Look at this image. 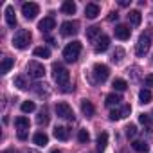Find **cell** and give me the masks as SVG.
<instances>
[{
    "label": "cell",
    "mask_w": 153,
    "mask_h": 153,
    "mask_svg": "<svg viewBox=\"0 0 153 153\" xmlns=\"http://www.w3.org/2000/svg\"><path fill=\"white\" fill-rule=\"evenodd\" d=\"M31 33L29 31H25V29H20L15 36H13V47H16V49H25L29 43H31Z\"/></svg>",
    "instance_id": "cell-4"
},
{
    "label": "cell",
    "mask_w": 153,
    "mask_h": 153,
    "mask_svg": "<svg viewBox=\"0 0 153 153\" xmlns=\"http://www.w3.org/2000/svg\"><path fill=\"white\" fill-rule=\"evenodd\" d=\"M92 74H94V79H96L97 83H105V81L108 79V76H110V68H108L106 65H103V63H96Z\"/></svg>",
    "instance_id": "cell-6"
},
{
    "label": "cell",
    "mask_w": 153,
    "mask_h": 153,
    "mask_svg": "<svg viewBox=\"0 0 153 153\" xmlns=\"http://www.w3.org/2000/svg\"><path fill=\"white\" fill-rule=\"evenodd\" d=\"M38 13H40V6H38L36 2H25V4L22 6V15H24L27 20H34Z\"/></svg>",
    "instance_id": "cell-9"
},
{
    "label": "cell",
    "mask_w": 153,
    "mask_h": 153,
    "mask_svg": "<svg viewBox=\"0 0 153 153\" xmlns=\"http://www.w3.org/2000/svg\"><path fill=\"white\" fill-rule=\"evenodd\" d=\"M121 101H123L121 96H117V94H108L105 105H106V106H117V105H121Z\"/></svg>",
    "instance_id": "cell-25"
},
{
    "label": "cell",
    "mask_w": 153,
    "mask_h": 153,
    "mask_svg": "<svg viewBox=\"0 0 153 153\" xmlns=\"http://www.w3.org/2000/svg\"><path fill=\"white\" fill-rule=\"evenodd\" d=\"M52 78H54V81L59 85V87H68V79H70V74H68V70L61 65V63H54L52 65Z\"/></svg>",
    "instance_id": "cell-1"
},
{
    "label": "cell",
    "mask_w": 153,
    "mask_h": 153,
    "mask_svg": "<svg viewBox=\"0 0 153 153\" xmlns=\"http://www.w3.org/2000/svg\"><path fill=\"white\" fill-rule=\"evenodd\" d=\"M15 126H16L18 130H27V128H29V119L24 117V115H20V117L15 119Z\"/></svg>",
    "instance_id": "cell-27"
},
{
    "label": "cell",
    "mask_w": 153,
    "mask_h": 153,
    "mask_svg": "<svg viewBox=\"0 0 153 153\" xmlns=\"http://www.w3.org/2000/svg\"><path fill=\"white\" fill-rule=\"evenodd\" d=\"M151 114H153V112H151Z\"/></svg>",
    "instance_id": "cell-47"
},
{
    "label": "cell",
    "mask_w": 153,
    "mask_h": 153,
    "mask_svg": "<svg viewBox=\"0 0 153 153\" xmlns=\"http://www.w3.org/2000/svg\"><path fill=\"white\" fill-rule=\"evenodd\" d=\"M139 99H140L142 105L149 103V101H151V92H149V88H142V90L139 92Z\"/></svg>",
    "instance_id": "cell-29"
},
{
    "label": "cell",
    "mask_w": 153,
    "mask_h": 153,
    "mask_svg": "<svg viewBox=\"0 0 153 153\" xmlns=\"http://www.w3.org/2000/svg\"><path fill=\"white\" fill-rule=\"evenodd\" d=\"M108 47H110V38H108L106 34H103V36L97 40V43H96V52H105Z\"/></svg>",
    "instance_id": "cell-14"
},
{
    "label": "cell",
    "mask_w": 153,
    "mask_h": 153,
    "mask_svg": "<svg viewBox=\"0 0 153 153\" xmlns=\"http://www.w3.org/2000/svg\"><path fill=\"white\" fill-rule=\"evenodd\" d=\"M144 87H153V74H148L146 78H144Z\"/></svg>",
    "instance_id": "cell-37"
},
{
    "label": "cell",
    "mask_w": 153,
    "mask_h": 153,
    "mask_svg": "<svg viewBox=\"0 0 153 153\" xmlns=\"http://www.w3.org/2000/svg\"><path fill=\"white\" fill-rule=\"evenodd\" d=\"M36 123H38L40 126H45V124H49V115H47V112H40V115L36 117Z\"/></svg>",
    "instance_id": "cell-33"
},
{
    "label": "cell",
    "mask_w": 153,
    "mask_h": 153,
    "mask_svg": "<svg viewBox=\"0 0 153 153\" xmlns=\"http://www.w3.org/2000/svg\"><path fill=\"white\" fill-rule=\"evenodd\" d=\"M27 74L34 79H40V78L45 76V67L42 63H38V61H29L27 63Z\"/></svg>",
    "instance_id": "cell-7"
},
{
    "label": "cell",
    "mask_w": 153,
    "mask_h": 153,
    "mask_svg": "<svg viewBox=\"0 0 153 153\" xmlns=\"http://www.w3.org/2000/svg\"><path fill=\"white\" fill-rule=\"evenodd\" d=\"M27 135H29V133H27V130H18V139H20V140H25V139H27Z\"/></svg>",
    "instance_id": "cell-39"
},
{
    "label": "cell",
    "mask_w": 153,
    "mask_h": 153,
    "mask_svg": "<svg viewBox=\"0 0 153 153\" xmlns=\"http://www.w3.org/2000/svg\"><path fill=\"white\" fill-rule=\"evenodd\" d=\"M56 27V20H54V16H45L43 20H40V24H38V29L42 31V33H51L52 29Z\"/></svg>",
    "instance_id": "cell-10"
},
{
    "label": "cell",
    "mask_w": 153,
    "mask_h": 153,
    "mask_svg": "<svg viewBox=\"0 0 153 153\" xmlns=\"http://www.w3.org/2000/svg\"><path fill=\"white\" fill-rule=\"evenodd\" d=\"M106 144H108V133L106 131H103V133H99V137H97V151H105L106 149Z\"/></svg>",
    "instance_id": "cell-21"
},
{
    "label": "cell",
    "mask_w": 153,
    "mask_h": 153,
    "mask_svg": "<svg viewBox=\"0 0 153 153\" xmlns=\"http://www.w3.org/2000/svg\"><path fill=\"white\" fill-rule=\"evenodd\" d=\"M108 117H110V121H119V119H123V115H121V110H112Z\"/></svg>",
    "instance_id": "cell-36"
},
{
    "label": "cell",
    "mask_w": 153,
    "mask_h": 153,
    "mask_svg": "<svg viewBox=\"0 0 153 153\" xmlns=\"http://www.w3.org/2000/svg\"><path fill=\"white\" fill-rule=\"evenodd\" d=\"M114 33H115V38H119V40H128L130 36H131V29L128 27V25H117L115 29H114Z\"/></svg>",
    "instance_id": "cell-11"
},
{
    "label": "cell",
    "mask_w": 153,
    "mask_h": 153,
    "mask_svg": "<svg viewBox=\"0 0 153 153\" xmlns=\"http://www.w3.org/2000/svg\"><path fill=\"white\" fill-rule=\"evenodd\" d=\"M99 11H101V9H99V6H97V4H94V2L87 4V7H85V15H87V18H90V20L97 18Z\"/></svg>",
    "instance_id": "cell-12"
},
{
    "label": "cell",
    "mask_w": 153,
    "mask_h": 153,
    "mask_svg": "<svg viewBox=\"0 0 153 153\" xmlns=\"http://www.w3.org/2000/svg\"><path fill=\"white\" fill-rule=\"evenodd\" d=\"M13 65H15L13 58L4 56V58H2V63H0V72H2V74H7V72L11 70V67H13Z\"/></svg>",
    "instance_id": "cell-18"
},
{
    "label": "cell",
    "mask_w": 153,
    "mask_h": 153,
    "mask_svg": "<svg viewBox=\"0 0 153 153\" xmlns=\"http://www.w3.org/2000/svg\"><path fill=\"white\" fill-rule=\"evenodd\" d=\"M6 22H7L9 27H15L16 25V16H15L13 6H6Z\"/></svg>",
    "instance_id": "cell-15"
},
{
    "label": "cell",
    "mask_w": 153,
    "mask_h": 153,
    "mask_svg": "<svg viewBox=\"0 0 153 153\" xmlns=\"http://www.w3.org/2000/svg\"><path fill=\"white\" fill-rule=\"evenodd\" d=\"M78 140H79L81 144H87V142L90 140V133H88L87 130H79V131H78Z\"/></svg>",
    "instance_id": "cell-32"
},
{
    "label": "cell",
    "mask_w": 153,
    "mask_h": 153,
    "mask_svg": "<svg viewBox=\"0 0 153 153\" xmlns=\"http://www.w3.org/2000/svg\"><path fill=\"white\" fill-rule=\"evenodd\" d=\"M117 18H119V15H117L115 11H112V13H110V16H108V22H115Z\"/></svg>",
    "instance_id": "cell-40"
},
{
    "label": "cell",
    "mask_w": 153,
    "mask_h": 153,
    "mask_svg": "<svg viewBox=\"0 0 153 153\" xmlns=\"http://www.w3.org/2000/svg\"><path fill=\"white\" fill-rule=\"evenodd\" d=\"M13 85L16 87V88H20V90H25L29 85H27V79L24 78V76H16L15 78V81H13Z\"/></svg>",
    "instance_id": "cell-28"
},
{
    "label": "cell",
    "mask_w": 153,
    "mask_h": 153,
    "mask_svg": "<svg viewBox=\"0 0 153 153\" xmlns=\"http://www.w3.org/2000/svg\"><path fill=\"white\" fill-rule=\"evenodd\" d=\"M124 130H126V137H128V139H133V137L137 135V126H135V124H128Z\"/></svg>",
    "instance_id": "cell-34"
},
{
    "label": "cell",
    "mask_w": 153,
    "mask_h": 153,
    "mask_svg": "<svg viewBox=\"0 0 153 153\" xmlns=\"http://www.w3.org/2000/svg\"><path fill=\"white\" fill-rule=\"evenodd\" d=\"M123 58H124V49L117 47V49L114 51V54H112V61H114V63H121Z\"/></svg>",
    "instance_id": "cell-30"
},
{
    "label": "cell",
    "mask_w": 153,
    "mask_h": 153,
    "mask_svg": "<svg viewBox=\"0 0 153 153\" xmlns=\"http://www.w3.org/2000/svg\"><path fill=\"white\" fill-rule=\"evenodd\" d=\"M79 54H81V42H70L65 49H63V58H65V61H68V63H74L76 59L79 58Z\"/></svg>",
    "instance_id": "cell-2"
},
{
    "label": "cell",
    "mask_w": 153,
    "mask_h": 153,
    "mask_svg": "<svg viewBox=\"0 0 153 153\" xmlns=\"http://www.w3.org/2000/svg\"><path fill=\"white\" fill-rule=\"evenodd\" d=\"M139 123L144 124V126H151V117H149L148 114H140V115H139Z\"/></svg>",
    "instance_id": "cell-35"
},
{
    "label": "cell",
    "mask_w": 153,
    "mask_h": 153,
    "mask_svg": "<svg viewBox=\"0 0 153 153\" xmlns=\"http://www.w3.org/2000/svg\"><path fill=\"white\" fill-rule=\"evenodd\" d=\"M130 112H131V108H130V105H124V106L121 108V115H123V117H126V115H130Z\"/></svg>",
    "instance_id": "cell-38"
},
{
    "label": "cell",
    "mask_w": 153,
    "mask_h": 153,
    "mask_svg": "<svg viewBox=\"0 0 153 153\" xmlns=\"http://www.w3.org/2000/svg\"><path fill=\"white\" fill-rule=\"evenodd\" d=\"M140 20H142V16H140V11H137V9H133V11H130L128 13V22L131 24V25H140Z\"/></svg>",
    "instance_id": "cell-19"
},
{
    "label": "cell",
    "mask_w": 153,
    "mask_h": 153,
    "mask_svg": "<svg viewBox=\"0 0 153 153\" xmlns=\"http://www.w3.org/2000/svg\"><path fill=\"white\" fill-rule=\"evenodd\" d=\"M51 153H61V149H54V151H51Z\"/></svg>",
    "instance_id": "cell-44"
},
{
    "label": "cell",
    "mask_w": 153,
    "mask_h": 153,
    "mask_svg": "<svg viewBox=\"0 0 153 153\" xmlns=\"http://www.w3.org/2000/svg\"><path fill=\"white\" fill-rule=\"evenodd\" d=\"M149 47H151V36H149L148 33H144V34L139 36V42H137V45H135V54H137L139 58H142V56L148 54Z\"/></svg>",
    "instance_id": "cell-3"
},
{
    "label": "cell",
    "mask_w": 153,
    "mask_h": 153,
    "mask_svg": "<svg viewBox=\"0 0 153 153\" xmlns=\"http://www.w3.org/2000/svg\"><path fill=\"white\" fill-rule=\"evenodd\" d=\"M33 140H34V144H36V146H45V144H49V137H47V133H43V131L34 133Z\"/></svg>",
    "instance_id": "cell-20"
},
{
    "label": "cell",
    "mask_w": 153,
    "mask_h": 153,
    "mask_svg": "<svg viewBox=\"0 0 153 153\" xmlns=\"http://www.w3.org/2000/svg\"><path fill=\"white\" fill-rule=\"evenodd\" d=\"M54 137H56L58 140H67V139L70 137V131H68L67 126H56V128H54Z\"/></svg>",
    "instance_id": "cell-13"
},
{
    "label": "cell",
    "mask_w": 153,
    "mask_h": 153,
    "mask_svg": "<svg viewBox=\"0 0 153 153\" xmlns=\"http://www.w3.org/2000/svg\"><path fill=\"white\" fill-rule=\"evenodd\" d=\"M47 42H49L51 45H56V42H54V38H51V36H47Z\"/></svg>",
    "instance_id": "cell-41"
},
{
    "label": "cell",
    "mask_w": 153,
    "mask_h": 153,
    "mask_svg": "<svg viewBox=\"0 0 153 153\" xmlns=\"http://www.w3.org/2000/svg\"><path fill=\"white\" fill-rule=\"evenodd\" d=\"M131 148H133L135 151H139V153H148V151H149V146H148V142H144V140H133V142H131Z\"/></svg>",
    "instance_id": "cell-22"
},
{
    "label": "cell",
    "mask_w": 153,
    "mask_h": 153,
    "mask_svg": "<svg viewBox=\"0 0 153 153\" xmlns=\"http://www.w3.org/2000/svg\"><path fill=\"white\" fill-rule=\"evenodd\" d=\"M81 112H83V115H87V117H92L94 114H96V108H94V105L90 103V101H81Z\"/></svg>",
    "instance_id": "cell-17"
},
{
    "label": "cell",
    "mask_w": 153,
    "mask_h": 153,
    "mask_svg": "<svg viewBox=\"0 0 153 153\" xmlns=\"http://www.w3.org/2000/svg\"><path fill=\"white\" fill-rule=\"evenodd\" d=\"M34 56L36 58H43V59H47V58H51V49L49 47H36L34 49Z\"/></svg>",
    "instance_id": "cell-24"
},
{
    "label": "cell",
    "mask_w": 153,
    "mask_h": 153,
    "mask_svg": "<svg viewBox=\"0 0 153 153\" xmlns=\"http://www.w3.org/2000/svg\"><path fill=\"white\" fill-rule=\"evenodd\" d=\"M101 36H103V34H101V27H99V25H92V27L87 29V38H88L90 42H94L96 38L99 40Z\"/></svg>",
    "instance_id": "cell-16"
},
{
    "label": "cell",
    "mask_w": 153,
    "mask_h": 153,
    "mask_svg": "<svg viewBox=\"0 0 153 153\" xmlns=\"http://www.w3.org/2000/svg\"><path fill=\"white\" fill-rule=\"evenodd\" d=\"M61 11L65 15H74L76 13V4L72 2V0H65V2L61 4Z\"/></svg>",
    "instance_id": "cell-23"
},
{
    "label": "cell",
    "mask_w": 153,
    "mask_h": 153,
    "mask_svg": "<svg viewBox=\"0 0 153 153\" xmlns=\"http://www.w3.org/2000/svg\"><path fill=\"white\" fill-rule=\"evenodd\" d=\"M34 108H36V105L33 101H24L22 103V112L24 114H31V112H34Z\"/></svg>",
    "instance_id": "cell-31"
},
{
    "label": "cell",
    "mask_w": 153,
    "mask_h": 153,
    "mask_svg": "<svg viewBox=\"0 0 153 153\" xmlns=\"http://www.w3.org/2000/svg\"><path fill=\"white\" fill-rule=\"evenodd\" d=\"M112 87H114L117 92H124V90L128 88V83H126L124 79H121V78H115L114 83H112Z\"/></svg>",
    "instance_id": "cell-26"
},
{
    "label": "cell",
    "mask_w": 153,
    "mask_h": 153,
    "mask_svg": "<svg viewBox=\"0 0 153 153\" xmlns=\"http://www.w3.org/2000/svg\"><path fill=\"white\" fill-rule=\"evenodd\" d=\"M4 153H15V151H13V149H7V151H4Z\"/></svg>",
    "instance_id": "cell-45"
},
{
    "label": "cell",
    "mask_w": 153,
    "mask_h": 153,
    "mask_svg": "<svg viewBox=\"0 0 153 153\" xmlns=\"http://www.w3.org/2000/svg\"><path fill=\"white\" fill-rule=\"evenodd\" d=\"M24 153H36V151H31V149H25Z\"/></svg>",
    "instance_id": "cell-43"
},
{
    "label": "cell",
    "mask_w": 153,
    "mask_h": 153,
    "mask_svg": "<svg viewBox=\"0 0 153 153\" xmlns=\"http://www.w3.org/2000/svg\"><path fill=\"white\" fill-rule=\"evenodd\" d=\"M121 153H126V149H123V151H121Z\"/></svg>",
    "instance_id": "cell-46"
},
{
    "label": "cell",
    "mask_w": 153,
    "mask_h": 153,
    "mask_svg": "<svg viewBox=\"0 0 153 153\" xmlns=\"http://www.w3.org/2000/svg\"><path fill=\"white\" fill-rule=\"evenodd\" d=\"M78 31H79V24L78 22H72V20H67V22H63L61 24V29H59V33H61V36H74V34H78Z\"/></svg>",
    "instance_id": "cell-8"
},
{
    "label": "cell",
    "mask_w": 153,
    "mask_h": 153,
    "mask_svg": "<svg viewBox=\"0 0 153 153\" xmlns=\"http://www.w3.org/2000/svg\"><path fill=\"white\" fill-rule=\"evenodd\" d=\"M54 110H56L58 117H61V119H67V121H74V112H72V108H70V105H68V103H65V101H59V103H56Z\"/></svg>",
    "instance_id": "cell-5"
},
{
    "label": "cell",
    "mask_w": 153,
    "mask_h": 153,
    "mask_svg": "<svg viewBox=\"0 0 153 153\" xmlns=\"http://www.w3.org/2000/svg\"><path fill=\"white\" fill-rule=\"evenodd\" d=\"M119 4H121V6H123V7H124V6H128V4H130V2H128V0H121V2H119Z\"/></svg>",
    "instance_id": "cell-42"
}]
</instances>
